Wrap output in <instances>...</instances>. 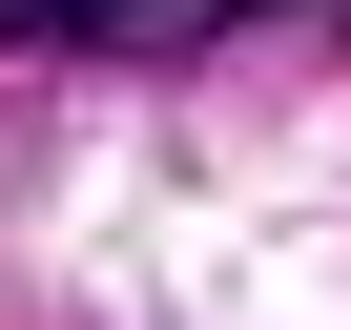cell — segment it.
Returning a JSON list of instances; mask_svg holds the SVG:
<instances>
[{
  "instance_id": "cell-1",
  "label": "cell",
  "mask_w": 351,
  "mask_h": 330,
  "mask_svg": "<svg viewBox=\"0 0 351 330\" xmlns=\"http://www.w3.org/2000/svg\"><path fill=\"white\" fill-rule=\"evenodd\" d=\"M207 21H228V0H0V42H42V62H83V42L104 62H186Z\"/></svg>"
}]
</instances>
